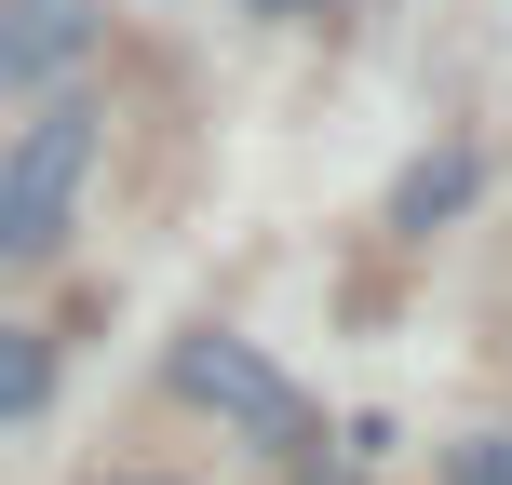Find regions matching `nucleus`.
Here are the masks:
<instances>
[{"label": "nucleus", "instance_id": "nucleus-7", "mask_svg": "<svg viewBox=\"0 0 512 485\" xmlns=\"http://www.w3.org/2000/svg\"><path fill=\"white\" fill-rule=\"evenodd\" d=\"M122 485H162V472H122Z\"/></svg>", "mask_w": 512, "mask_h": 485}, {"label": "nucleus", "instance_id": "nucleus-5", "mask_svg": "<svg viewBox=\"0 0 512 485\" xmlns=\"http://www.w3.org/2000/svg\"><path fill=\"white\" fill-rule=\"evenodd\" d=\"M41 391H54V337L0 324V418H41Z\"/></svg>", "mask_w": 512, "mask_h": 485}, {"label": "nucleus", "instance_id": "nucleus-4", "mask_svg": "<svg viewBox=\"0 0 512 485\" xmlns=\"http://www.w3.org/2000/svg\"><path fill=\"white\" fill-rule=\"evenodd\" d=\"M459 203H472V149H432V162H405V189H391V230H418V243H432Z\"/></svg>", "mask_w": 512, "mask_h": 485}, {"label": "nucleus", "instance_id": "nucleus-6", "mask_svg": "<svg viewBox=\"0 0 512 485\" xmlns=\"http://www.w3.org/2000/svg\"><path fill=\"white\" fill-rule=\"evenodd\" d=\"M445 485H512V432H486V445H459V459H445Z\"/></svg>", "mask_w": 512, "mask_h": 485}, {"label": "nucleus", "instance_id": "nucleus-2", "mask_svg": "<svg viewBox=\"0 0 512 485\" xmlns=\"http://www.w3.org/2000/svg\"><path fill=\"white\" fill-rule=\"evenodd\" d=\"M176 391L203 418H230V432H256V445H297L310 432V405H297V378H283L256 337H230V324H203V337H176Z\"/></svg>", "mask_w": 512, "mask_h": 485}, {"label": "nucleus", "instance_id": "nucleus-3", "mask_svg": "<svg viewBox=\"0 0 512 485\" xmlns=\"http://www.w3.org/2000/svg\"><path fill=\"white\" fill-rule=\"evenodd\" d=\"M108 0H0V95H27V81H68L81 54H95Z\"/></svg>", "mask_w": 512, "mask_h": 485}, {"label": "nucleus", "instance_id": "nucleus-1", "mask_svg": "<svg viewBox=\"0 0 512 485\" xmlns=\"http://www.w3.org/2000/svg\"><path fill=\"white\" fill-rule=\"evenodd\" d=\"M81 176H95V108H68V95H54L41 122H14V135H0V270H27V256H54V243H68Z\"/></svg>", "mask_w": 512, "mask_h": 485}]
</instances>
